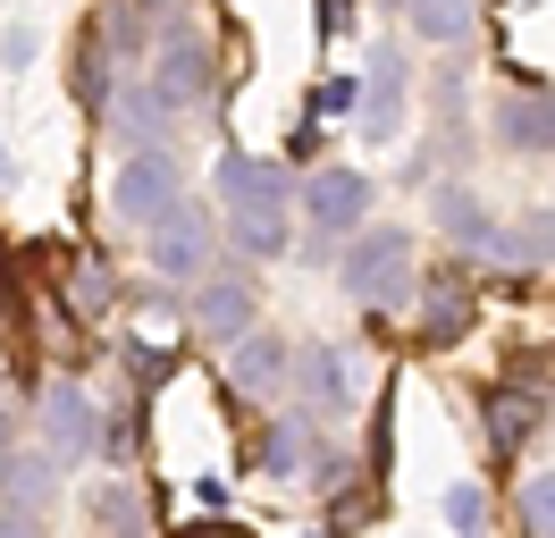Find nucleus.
Masks as SVG:
<instances>
[{"label": "nucleus", "instance_id": "obj_1", "mask_svg": "<svg viewBox=\"0 0 555 538\" xmlns=\"http://www.w3.org/2000/svg\"><path fill=\"white\" fill-rule=\"evenodd\" d=\"M337 286H346L362 311H404V303L421 295L413 235H404V228H362L346 253H337Z\"/></svg>", "mask_w": 555, "mask_h": 538}, {"label": "nucleus", "instance_id": "obj_2", "mask_svg": "<svg viewBox=\"0 0 555 538\" xmlns=\"http://www.w3.org/2000/svg\"><path fill=\"white\" fill-rule=\"evenodd\" d=\"M143 269H160V286H194L210 278V202H169L160 228H143Z\"/></svg>", "mask_w": 555, "mask_h": 538}, {"label": "nucleus", "instance_id": "obj_3", "mask_svg": "<svg viewBox=\"0 0 555 538\" xmlns=\"http://www.w3.org/2000/svg\"><path fill=\"white\" fill-rule=\"evenodd\" d=\"M169 202H185V177H177V161L169 152H135V161L109 177V219L118 228H160L169 219Z\"/></svg>", "mask_w": 555, "mask_h": 538}, {"label": "nucleus", "instance_id": "obj_4", "mask_svg": "<svg viewBox=\"0 0 555 538\" xmlns=\"http://www.w3.org/2000/svg\"><path fill=\"white\" fill-rule=\"evenodd\" d=\"M295 396H304L312 421L362 412V354H353V345H304V354H295Z\"/></svg>", "mask_w": 555, "mask_h": 538}, {"label": "nucleus", "instance_id": "obj_5", "mask_svg": "<svg viewBox=\"0 0 555 538\" xmlns=\"http://www.w3.org/2000/svg\"><path fill=\"white\" fill-rule=\"evenodd\" d=\"M102 134L127 152V161H135V152H169L177 110L152 93V76H118V93H109V110H102Z\"/></svg>", "mask_w": 555, "mask_h": 538}, {"label": "nucleus", "instance_id": "obj_6", "mask_svg": "<svg viewBox=\"0 0 555 538\" xmlns=\"http://www.w3.org/2000/svg\"><path fill=\"white\" fill-rule=\"evenodd\" d=\"M304 210H312V228L328 235V244H346V235H362V219H371V177H362V168H312V177H304Z\"/></svg>", "mask_w": 555, "mask_h": 538}, {"label": "nucleus", "instance_id": "obj_7", "mask_svg": "<svg viewBox=\"0 0 555 538\" xmlns=\"http://www.w3.org/2000/svg\"><path fill=\"white\" fill-rule=\"evenodd\" d=\"M143 76H152V93L169 101L177 118H185V110H203V101H210V51H203V34H194V26H169L160 60L143 67Z\"/></svg>", "mask_w": 555, "mask_h": 538}, {"label": "nucleus", "instance_id": "obj_8", "mask_svg": "<svg viewBox=\"0 0 555 538\" xmlns=\"http://www.w3.org/2000/svg\"><path fill=\"white\" fill-rule=\"evenodd\" d=\"M438 219H447V235L463 244V253H488V261H505V269H521V235L488 210L480 194H463V185H438Z\"/></svg>", "mask_w": 555, "mask_h": 538}, {"label": "nucleus", "instance_id": "obj_9", "mask_svg": "<svg viewBox=\"0 0 555 538\" xmlns=\"http://www.w3.org/2000/svg\"><path fill=\"white\" fill-rule=\"evenodd\" d=\"M194 329L219 336V345H236V336L261 329V303H253V278H244V269H210L203 286H194Z\"/></svg>", "mask_w": 555, "mask_h": 538}, {"label": "nucleus", "instance_id": "obj_10", "mask_svg": "<svg viewBox=\"0 0 555 538\" xmlns=\"http://www.w3.org/2000/svg\"><path fill=\"white\" fill-rule=\"evenodd\" d=\"M42 437H51V454H60V463H85V454L102 446L93 396H85L76 379H51V387H42Z\"/></svg>", "mask_w": 555, "mask_h": 538}, {"label": "nucleus", "instance_id": "obj_11", "mask_svg": "<svg viewBox=\"0 0 555 538\" xmlns=\"http://www.w3.org/2000/svg\"><path fill=\"white\" fill-rule=\"evenodd\" d=\"M228 379H236V396H278L286 379H295V345L278 329H253L228 345Z\"/></svg>", "mask_w": 555, "mask_h": 538}, {"label": "nucleus", "instance_id": "obj_12", "mask_svg": "<svg viewBox=\"0 0 555 538\" xmlns=\"http://www.w3.org/2000/svg\"><path fill=\"white\" fill-rule=\"evenodd\" d=\"M210 194L228 202H295V168L286 161H253V152H219V168H210Z\"/></svg>", "mask_w": 555, "mask_h": 538}, {"label": "nucleus", "instance_id": "obj_13", "mask_svg": "<svg viewBox=\"0 0 555 538\" xmlns=\"http://www.w3.org/2000/svg\"><path fill=\"white\" fill-rule=\"evenodd\" d=\"M472 320H480V303H472L463 278H429L413 295V336L421 345H454V336H472Z\"/></svg>", "mask_w": 555, "mask_h": 538}, {"label": "nucleus", "instance_id": "obj_14", "mask_svg": "<svg viewBox=\"0 0 555 538\" xmlns=\"http://www.w3.org/2000/svg\"><path fill=\"white\" fill-rule=\"evenodd\" d=\"M362 127H371V143H396V127H404V51H396V42H379V51H371Z\"/></svg>", "mask_w": 555, "mask_h": 538}, {"label": "nucleus", "instance_id": "obj_15", "mask_svg": "<svg viewBox=\"0 0 555 538\" xmlns=\"http://www.w3.org/2000/svg\"><path fill=\"white\" fill-rule=\"evenodd\" d=\"M312 454V412H286V421H261L253 430V471L261 479H295Z\"/></svg>", "mask_w": 555, "mask_h": 538}, {"label": "nucleus", "instance_id": "obj_16", "mask_svg": "<svg viewBox=\"0 0 555 538\" xmlns=\"http://www.w3.org/2000/svg\"><path fill=\"white\" fill-rule=\"evenodd\" d=\"M228 235H236L244 261H286V244H295L286 202H236V210H228Z\"/></svg>", "mask_w": 555, "mask_h": 538}, {"label": "nucleus", "instance_id": "obj_17", "mask_svg": "<svg viewBox=\"0 0 555 538\" xmlns=\"http://www.w3.org/2000/svg\"><path fill=\"white\" fill-rule=\"evenodd\" d=\"M539 421H547V396H521V387H488V396H480V430H488L496 454H514Z\"/></svg>", "mask_w": 555, "mask_h": 538}, {"label": "nucleus", "instance_id": "obj_18", "mask_svg": "<svg viewBox=\"0 0 555 538\" xmlns=\"http://www.w3.org/2000/svg\"><path fill=\"white\" fill-rule=\"evenodd\" d=\"M496 134L514 152H555V93H505L496 101Z\"/></svg>", "mask_w": 555, "mask_h": 538}, {"label": "nucleus", "instance_id": "obj_19", "mask_svg": "<svg viewBox=\"0 0 555 538\" xmlns=\"http://www.w3.org/2000/svg\"><path fill=\"white\" fill-rule=\"evenodd\" d=\"M404 26L429 51H454V42H472V26H480V0H404Z\"/></svg>", "mask_w": 555, "mask_h": 538}, {"label": "nucleus", "instance_id": "obj_20", "mask_svg": "<svg viewBox=\"0 0 555 538\" xmlns=\"http://www.w3.org/2000/svg\"><path fill=\"white\" fill-rule=\"evenodd\" d=\"M51 463H60V454H17V463L0 471V504L42 522V513H51V497H60V471H51Z\"/></svg>", "mask_w": 555, "mask_h": 538}, {"label": "nucleus", "instance_id": "obj_21", "mask_svg": "<svg viewBox=\"0 0 555 538\" xmlns=\"http://www.w3.org/2000/svg\"><path fill=\"white\" fill-rule=\"evenodd\" d=\"M93 42H102L109 60H143V51H152V17H143L135 0H102V17H93Z\"/></svg>", "mask_w": 555, "mask_h": 538}, {"label": "nucleus", "instance_id": "obj_22", "mask_svg": "<svg viewBox=\"0 0 555 538\" xmlns=\"http://www.w3.org/2000/svg\"><path fill=\"white\" fill-rule=\"evenodd\" d=\"M514 513H521V530H530V538H555V471H521Z\"/></svg>", "mask_w": 555, "mask_h": 538}, {"label": "nucleus", "instance_id": "obj_23", "mask_svg": "<svg viewBox=\"0 0 555 538\" xmlns=\"http://www.w3.org/2000/svg\"><path fill=\"white\" fill-rule=\"evenodd\" d=\"M353 110H362V76H328V85L312 93V118H320V127H328V118H353Z\"/></svg>", "mask_w": 555, "mask_h": 538}, {"label": "nucleus", "instance_id": "obj_24", "mask_svg": "<svg viewBox=\"0 0 555 538\" xmlns=\"http://www.w3.org/2000/svg\"><path fill=\"white\" fill-rule=\"evenodd\" d=\"M447 522H454L463 538H480V530H488V497L472 488V479H454V488H447Z\"/></svg>", "mask_w": 555, "mask_h": 538}, {"label": "nucleus", "instance_id": "obj_25", "mask_svg": "<svg viewBox=\"0 0 555 538\" xmlns=\"http://www.w3.org/2000/svg\"><path fill=\"white\" fill-rule=\"evenodd\" d=\"M109 295H118V286H109V269H102V261H76L68 303H85V311H109Z\"/></svg>", "mask_w": 555, "mask_h": 538}, {"label": "nucleus", "instance_id": "obj_26", "mask_svg": "<svg viewBox=\"0 0 555 538\" xmlns=\"http://www.w3.org/2000/svg\"><path fill=\"white\" fill-rule=\"evenodd\" d=\"M514 235H521V269H530V261H555V210H530Z\"/></svg>", "mask_w": 555, "mask_h": 538}, {"label": "nucleus", "instance_id": "obj_27", "mask_svg": "<svg viewBox=\"0 0 555 538\" xmlns=\"http://www.w3.org/2000/svg\"><path fill=\"white\" fill-rule=\"evenodd\" d=\"M102 522H109L118 538H135V530H143V504H135V488H109V497H102Z\"/></svg>", "mask_w": 555, "mask_h": 538}, {"label": "nucleus", "instance_id": "obj_28", "mask_svg": "<svg viewBox=\"0 0 555 538\" xmlns=\"http://www.w3.org/2000/svg\"><path fill=\"white\" fill-rule=\"evenodd\" d=\"M371 513H379V488H353V497H337V504H328V522H337V530L371 522Z\"/></svg>", "mask_w": 555, "mask_h": 538}, {"label": "nucleus", "instance_id": "obj_29", "mask_svg": "<svg viewBox=\"0 0 555 538\" xmlns=\"http://www.w3.org/2000/svg\"><path fill=\"white\" fill-rule=\"evenodd\" d=\"M127 370H135V387H160V379H169V354H160V345H152V354H127Z\"/></svg>", "mask_w": 555, "mask_h": 538}, {"label": "nucleus", "instance_id": "obj_30", "mask_svg": "<svg viewBox=\"0 0 555 538\" xmlns=\"http://www.w3.org/2000/svg\"><path fill=\"white\" fill-rule=\"evenodd\" d=\"M0 60H9V67H26V60H35V26H9V42H0Z\"/></svg>", "mask_w": 555, "mask_h": 538}, {"label": "nucleus", "instance_id": "obj_31", "mask_svg": "<svg viewBox=\"0 0 555 538\" xmlns=\"http://www.w3.org/2000/svg\"><path fill=\"white\" fill-rule=\"evenodd\" d=\"M17 463V412H9V396H0V471Z\"/></svg>", "mask_w": 555, "mask_h": 538}, {"label": "nucleus", "instance_id": "obj_32", "mask_svg": "<svg viewBox=\"0 0 555 538\" xmlns=\"http://www.w3.org/2000/svg\"><path fill=\"white\" fill-rule=\"evenodd\" d=\"M320 26L337 34V26H353V0H320Z\"/></svg>", "mask_w": 555, "mask_h": 538}, {"label": "nucleus", "instance_id": "obj_33", "mask_svg": "<svg viewBox=\"0 0 555 538\" xmlns=\"http://www.w3.org/2000/svg\"><path fill=\"white\" fill-rule=\"evenodd\" d=\"M194 538H244V530H194Z\"/></svg>", "mask_w": 555, "mask_h": 538}, {"label": "nucleus", "instance_id": "obj_34", "mask_svg": "<svg viewBox=\"0 0 555 538\" xmlns=\"http://www.w3.org/2000/svg\"><path fill=\"white\" fill-rule=\"evenodd\" d=\"M0 185H9V152H0Z\"/></svg>", "mask_w": 555, "mask_h": 538}, {"label": "nucleus", "instance_id": "obj_35", "mask_svg": "<svg viewBox=\"0 0 555 538\" xmlns=\"http://www.w3.org/2000/svg\"><path fill=\"white\" fill-rule=\"evenodd\" d=\"M387 9H404V0H387Z\"/></svg>", "mask_w": 555, "mask_h": 538}]
</instances>
